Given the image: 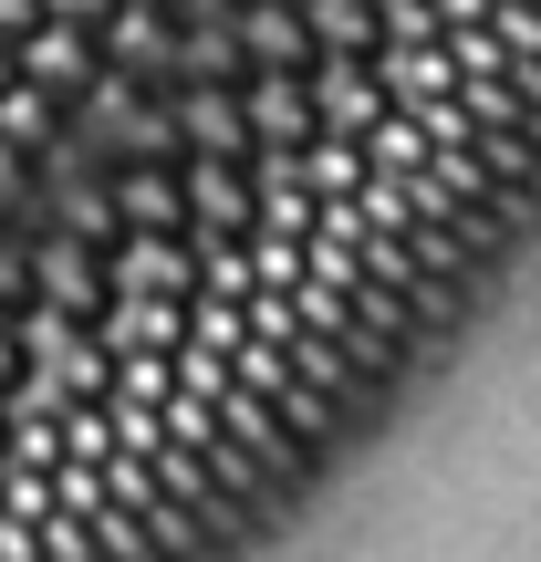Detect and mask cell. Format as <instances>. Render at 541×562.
<instances>
[{
	"label": "cell",
	"instance_id": "cell-1",
	"mask_svg": "<svg viewBox=\"0 0 541 562\" xmlns=\"http://www.w3.org/2000/svg\"><path fill=\"white\" fill-rule=\"evenodd\" d=\"M240 83H250V146H261V157H302V146L323 136L302 74H240Z\"/></svg>",
	"mask_w": 541,
	"mask_h": 562
},
{
	"label": "cell",
	"instance_id": "cell-2",
	"mask_svg": "<svg viewBox=\"0 0 541 562\" xmlns=\"http://www.w3.org/2000/svg\"><path fill=\"white\" fill-rule=\"evenodd\" d=\"M63 125H74V104H63L53 83H32V74L0 83V146H21V157H53Z\"/></svg>",
	"mask_w": 541,
	"mask_h": 562
},
{
	"label": "cell",
	"instance_id": "cell-3",
	"mask_svg": "<svg viewBox=\"0 0 541 562\" xmlns=\"http://www.w3.org/2000/svg\"><path fill=\"white\" fill-rule=\"evenodd\" d=\"M323 125H334V136H375V115H385V83L364 74V53H334L323 63Z\"/></svg>",
	"mask_w": 541,
	"mask_h": 562
},
{
	"label": "cell",
	"instance_id": "cell-4",
	"mask_svg": "<svg viewBox=\"0 0 541 562\" xmlns=\"http://www.w3.org/2000/svg\"><path fill=\"white\" fill-rule=\"evenodd\" d=\"M125 396H136V406H146V396H167V364H157V355H136V364H125Z\"/></svg>",
	"mask_w": 541,
	"mask_h": 562
},
{
	"label": "cell",
	"instance_id": "cell-5",
	"mask_svg": "<svg viewBox=\"0 0 541 562\" xmlns=\"http://www.w3.org/2000/svg\"><path fill=\"white\" fill-rule=\"evenodd\" d=\"M21 178H32V157H21V146H0V209L21 199Z\"/></svg>",
	"mask_w": 541,
	"mask_h": 562
},
{
	"label": "cell",
	"instance_id": "cell-6",
	"mask_svg": "<svg viewBox=\"0 0 541 562\" xmlns=\"http://www.w3.org/2000/svg\"><path fill=\"white\" fill-rule=\"evenodd\" d=\"M0 83H11V42H0Z\"/></svg>",
	"mask_w": 541,
	"mask_h": 562
}]
</instances>
